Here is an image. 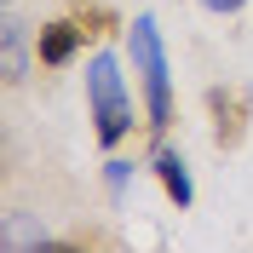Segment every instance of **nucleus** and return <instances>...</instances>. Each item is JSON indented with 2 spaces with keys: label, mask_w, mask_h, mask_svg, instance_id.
Returning <instances> with one entry per match:
<instances>
[{
  "label": "nucleus",
  "mask_w": 253,
  "mask_h": 253,
  "mask_svg": "<svg viewBox=\"0 0 253 253\" xmlns=\"http://www.w3.org/2000/svg\"><path fill=\"white\" fill-rule=\"evenodd\" d=\"M86 98H92V121H98V144L115 150L126 138V126H132V98L121 86V63L110 52H98L86 63Z\"/></svg>",
  "instance_id": "f257e3e1"
},
{
  "label": "nucleus",
  "mask_w": 253,
  "mask_h": 253,
  "mask_svg": "<svg viewBox=\"0 0 253 253\" xmlns=\"http://www.w3.org/2000/svg\"><path fill=\"white\" fill-rule=\"evenodd\" d=\"M132 63H138V75H144V92H150V126H167L173 121V86H167V52H161V29H156V17L144 12L132 17Z\"/></svg>",
  "instance_id": "f03ea898"
},
{
  "label": "nucleus",
  "mask_w": 253,
  "mask_h": 253,
  "mask_svg": "<svg viewBox=\"0 0 253 253\" xmlns=\"http://www.w3.org/2000/svg\"><path fill=\"white\" fill-rule=\"evenodd\" d=\"M0 75H6V86H17V81L29 75V29H23L12 12L0 23Z\"/></svg>",
  "instance_id": "7ed1b4c3"
},
{
  "label": "nucleus",
  "mask_w": 253,
  "mask_h": 253,
  "mask_svg": "<svg viewBox=\"0 0 253 253\" xmlns=\"http://www.w3.org/2000/svg\"><path fill=\"white\" fill-rule=\"evenodd\" d=\"M207 110H213V138H219V144H236L242 138V121H248V98H242V92L213 86V92H207Z\"/></svg>",
  "instance_id": "20e7f679"
},
{
  "label": "nucleus",
  "mask_w": 253,
  "mask_h": 253,
  "mask_svg": "<svg viewBox=\"0 0 253 253\" xmlns=\"http://www.w3.org/2000/svg\"><path fill=\"white\" fill-rule=\"evenodd\" d=\"M81 23H69V17H58V23H46V29H41V41H35V52H41V63H52V69H58V63H69L75 58V46H81Z\"/></svg>",
  "instance_id": "39448f33"
},
{
  "label": "nucleus",
  "mask_w": 253,
  "mask_h": 253,
  "mask_svg": "<svg viewBox=\"0 0 253 253\" xmlns=\"http://www.w3.org/2000/svg\"><path fill=\"white\" fill-rule=\"evenodd\" d=\"M156 178H161V190H167V196H173L178 207H190V202H196V184H190V167H184V161L173 156V150H161V156H156Z\"/></svg>",
  "instance_id": "423d86ee"
},
{
  "label": "nucleus",
  "mask_w": 253,
  "mask_h": 253,
  "mask_svg": "<svg viewBox=\"0 0 253 253\" xmlns=\"http://www.w3.org/2000/svg\"><path fill=\"white\" fill-rule=\"evenodd\" d=\"M6 253H23V248H46V236L29 224V213H6V230H0Z\"/></svg>",
  "instance_id": "0eeeda50"
},
{
  "label": "nucleus",
  "mask_w": 253,
  "mask_h": 253,
  "mask_svg": "<svg viewBox=\"0 0 253 253\" xmlns=\"http://www.w3.org/2000/svg\"><path fill=\"white\" fill-rule=\"evenodd\" d=\"M207 12H242V6H248V0H202Z\"/></svg>",
  "instance_id": "6e6552de"
},
{
  "label": "nucleus",
  "mask_w": 253,
  "mask_h": 253,
  "mask_svg": "<svg viewBox=\"0 0 253 253\" xmlns=\"http://www.w3.org/2000/svg\"><path fill=\"white\" fill-rule=\"evenodd\" d=\"M6 6H12V0H6Z\"/></svg>",
  "instance_id": "1a4fd4ad"
}]
</instances>
